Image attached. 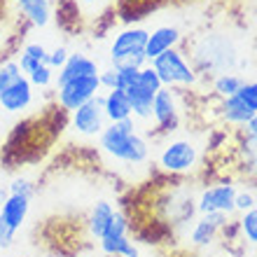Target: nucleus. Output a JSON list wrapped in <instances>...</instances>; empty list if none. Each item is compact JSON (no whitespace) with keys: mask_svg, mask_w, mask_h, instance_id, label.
I'll return each instance as SVG.
<instances>
[{"mask_svg":"<svg viewBox=\"0 0 257 257\" xmlns=\"http://www.w3.org/2000/svg\"><path fill=\"white\" fill-rule=\"evenodd\" d=\"M252 10H255V14H257V0H252Z\"/></svg>","mask_w":257,"mask_h":257,"instance_id":"37","label":"nucleus"},{"mask_svg":"<svg viewBox=\"0 0 257 257\" xmlns=\"http://www.w3.org/2000/svg\"><path fill=\"white\" fill-rule=\"evenodd\" d=\"M126 91V98L131 103V117L138 124H150L152 128V108H155V91L145 89L143 84H131Z\"/></svg>","mask_w":257,"mask_h":257,"instance_id":"12","label":"nucleus"},{"mask_svg":"<svg viewBox=\"0 0 257 257\" xmlns=\"http://www.w3.org/2000/svg\"><path fill=\"white\" fill-rule=\"evenodd\" d=\"M220 234H222V231L217 229L206 215H201L199 220L192 222L190 241H192V245H196V248H208V245H213V241H217Z\"/></svg>","mask_w":257,"mask_h":257,"instance_id":"20","label":"nucleus"},{"mask_svg":"<svg viewBox=\"0 0 257 257\" xmlns=\"http://www.w3.org/2000/svg\"><path fill=\"white\" fill-rule=\"evenodd\" d=\"M7 192H10V194H21V196L33 199L35 185L31 183L28 178H12V180H10V185H7Z\"/></svg>","mask_w":257,"mask_h":257,"instance_id":"28","label":"nucleus"},{"mask_svg":"<svg viewBox=\"0 0 257 257\" xmlns=\"http://www.w3.org/2000/svg\"><path fill=\"white\" fill-rule=\"evenodd\" d=\"M98 73H101V68H98V63L91 56L82 54V52H75V54H68V61L56 73L54 84L61 87V84H66L70 80H77V77H84V75H98Z\"/></svg>","mask_w":257,"mask_h":257,"instance_id":"11","label":"nucleus"},{"mask_svg":"<svg viewBox=\"0 0 257 257\" xmlns=\"http://www.w3.org/2000/svg\"><path fill=\"white\" fill-rule=\"evenodd\" d=\"M14 236H17V231L10 229V227H5V224L0 222V248H3V250L12 248V245H14Z\"/></svg>","mask_w":257,"mask_h":257,"instance_id":"33","label":"nucleus"},{"mask_svg":"<svg viewBox=\"0 0 257 257\" xmlns=\"http://www.w3.org/2000/svg\"><path fill=\"white\" fill-rule=\"evenodd\" d=\"M150 63L157 70L164 87H176L190 91V89H196L201 84V75L196 73V68L192 66V61L185 56V52L180 47L164 52Z\"/></svg>","mask_w":257,"mask_h":257,"instance_id":"4","label":"nucleus"},{"mask_svg":"<svg viewBox=\"0 0 257 257\" xmlns=\"http://www.w3.org/2000/svg\"><path fill=\"white\" fill-rule=\"evenodd\" d=\"M245 134H252V136H257V112H255V115H252V119H250V122H248V124H245Z\"/></svg>","mask_w":257,"mask_h":257,"instance_id":"34","label":"nucleus"},{"mask_svg":"<svg viewBox=\"0 0 257 257\" xmlns=\"http://www.w3.org/2000/svg\"><path fill=\"white\" fill-rule=\"evenodd\" d=\"M185 110H187V96L185 89L162 87L155 94V108H152V126L159 128L164 136L183 128Z\"/></svg>","mask_w":257,"mask_h":257,"instance_id":"5","label":"nucleus"},{"mask_svg":"<svg viewBox=\"0 0 257 257\" xmlns=\"http://www.w3.org/2000/svg\"><path fill=\"white\" fill-rule=\"evenodd\" d=\"M70 3L75 7V14H80L82 19H101L112 0H70Z\"/></svg>","mask_w":257,"mask_h":257,"instance_id":"22","label":"nucleus"},{"mask_svg":"<svg viewBox=\"0 0 257 257\" xmlns=\"http://www.w3.org/2000/svg\"><path fill=\"white\" fill-rule=\"evenodd\" d=\"M21 68L17 61H5L3 66H0V91H5L10 84H14V82L21 77Z\"/></svg>","mask_w":257,"mask_h":257,"instance_id":"26","label":"nucleus"},{"mask_svg":"<svg viewBox=\"0 0 257 257\" xmlns=\"http://www.w3.org/2000/svg\"><path fill=\"white\" fill-rule=\"evenodd\" d=\"M45 257H70V255H66V252H61V250H52V252H47Z\"/></svg>","mask_w":257,"mask_h":257,"instance_id":"36","label":"nucleus"},{"mask_svg":"<svg viewBox=\"0 0 257 257\" xmlns=\"http://www.w3.org/2000/svg\"><path fill=\"white\" fill-rule=\"evenodd\" d=\"M243 257H257V252H250V255H243Z\"/></svg>","mask_w":257,"mask_h":257,"instance_id":"38","label":"nucleus"},{"mask_svg":"<svg viewBox=\"0 0 257 257\" xmlns=\"http://www.w3.org/2000/svg\"><path fill=\"white\" fill-rule=\"evenodd\" d=\"M105 110H103V96L96 94L87 103H82L77 110L70 112V128L82 138H98L105 128Z\"/></svg>","mask_w":257,"mask_h":257,"instance_id":"6","label":"nucleus"},{"mask_svg":"<svg viewBox=\"0 0 257 257\" xmlns=\"http://www.w3.org/2000/svg\"><path fill=\"white\" fill-rule=\"evenodd\" d=\"M14 5L35 28H47L54 19V5L49 0H14Z\"/></svg>","mask_w":257,"mask_h":257,"instance_id":"16","label":"nucleus"},{"mask_svg":"<svg viewBox=\"0 0 257 257\" xmlns=\"http://www.w3.org/2000/svg\"><path fill=\"white\" fill-rule=\"evenodd\" d=\"M236 234H238V241H243L250 248H257V206L238 215Z\"/></svg>","mask_w":257,"mask_h":257,"instance_id":"21","label":"nucleus"},{"mask_svg":"<svg viewBox=\"0 0 257 257\" xmlns=\"http://www.w3.org/2000/svg\"><path fill=\"white\" fill-rule=\"evenodd\" d=\"M31 105H33V84L28 82L26 75H21L14 84L0 91V110H5L7 115H21Z\"/></svg>","mask_w":257,"mask_h":257,"instance_id":"9","label":"nucleus"},{"mask_svg":"<svg viewBox=\"0 0 257 257\" xmlns=\"http://www.w3.org/2000/svg\"><path fill=\"white\" fill-rule=\"evenodd\" d=\"M24 54L28 56H33L35 61H42V63H47V54H49V49L42 45V42H26L24 45V49H21Z\"/></svg>","mask_w":257,"mask_h":257,"instance_id":"31","label":"nucleus"},{"mask_svg":"<svg viewBox=\"0 0 257 257\" xmlns=\"http://www.w3.org/2000/svg\"><path fill=\"white\" fill-rule=\"evenodd\" d=\"M68 52L63 45H59V47H54V49H49V54H47V66L52 68V70H61L63 68V63L68 61Z\"/></svg>","mask_w":257,"mask_h":257,"instance_id":"29","label":"nucleus"},{"mask_svg":"<svg viewBox=\"0 0 257 257\" xmlns=\"http://www.w3.org/2000/svg\"><path fill=\"white\" fill-rule=\"evenodd\" d=\"M150 38V28L145 26H126L117 31L110 42V66L112 68H138L145 63V45Z\"/></svg>","mask_w":257,"mask_h":257,"instance_id":"3","label":"nucleus"},{"mask_svg":"<svg viewBox=\"0 0 257 257\" xmlns=\"http://www.w3.org/2000/svg\"><path fill=\"white\" fill-rule=\"evenodd\" d=\"M238 187L229 180H222V183H213L208 187H203L196 196V213L199 215H206V213H227V215H234V199H236Z\"/></svg>","mask_w":257,"mask_h":257,"instance_id":"7","label":"nucleus"},{"mask_svg":"<svg viewBox=\"0 0 257 257\" xmlns=\"http://www.w3.org/2000/svg\"><path fill=\"white\" fill-rule=\"evenodd\" d=\"M28 210H31V199L21 194H10L5 199V203L0 206V222L10 227V229L19 231L24 227L28 217Z\"/></svg>","mask_w":257,"mask_h":257,"instance_id":"14","label":"nucleus"},{"mask_svg":"<svg viewBox=\"0 0 257 257\" xmlns=\"http://www.w3.org/2000/svg\"><path fill=\"white\" fill-rule=\"evenodd\" d=\"M26 77H28V82H31L33 87L47 89V87H52V84H54V80H56V73H54V70H52V68L47 66V63H40V66L35 68L33 73H28Z\"/></svg>","mask_w":257,"mask_h":257,"instance_id":"23","label":"nucleus"},{"mask_svg":"<svg viewBox=\"0 0 257 257\" xmlns=\"http://www.w3.org/2000/svg\"><path fill=\"white\" fill-rule=\"evenodd\" d=\"M257 206V190L252 187H243V190L236 192V199H234V210H236L238 215L245 213V210H250Z\"/></svg>","mask_w":257,"mask_h":257,"instance_id":"25","label":"nucleus"},{"mask_svg":"<svg viewBox=\"0 0 257 257\" xmlns=\"http://www.w3.org/2000/svg\"><path fill=\"white\" fill-rule=\"evenodd\" d=\"M245 77L243 75H236V73H220V75H213L210 80V94L215 98H229V96H236L238 89L243 87Z\"/></svg>","mask_w":257,"mask_h":257,"instance_id":"19","label":"nucleus"},{"mask_svg":"<svg viewBox=\"0 0 257 257\" xmlns=\"http://www.w3.org/2000/svg\"><path fill=\"white\" fill-rule=\"evenodd\" d=\"M138 128H141V124L134 117L122 119V122H108L98 136V150L110 162L124 164L131 169L148 166L152 148Z\"/></svg>","mask_w":257,"mask_h":257,"instance_id":"1","label":"nucleus"},{"mask_svg":"<svg viewBox=\"0 0 257 257\" xmlns=\"http://www.w3.org/2000/svg\"><path fill=\"white\" fill-rule=\"evenodd\" d=\"M138 82V68H117V89H128Z\"/></svg>","mask_w":257,"mask_h":257,"instance_id":"30","label":"nucleus"},{"mask_svg":"<svg viewBox=\"0 0 257 257\" xmlns=\"http://www.w3.org/2000/svg\"><path fill=\"white\" fill-rule=\"evenodd\" d=\"M103 110H105V119L108 122H122L131 117V103L126 98V91L122 89H110L103 96Z\"/></svg>","mask_w":257,"mask_h":257,"instance_id":"17","label":"nucleus"},{"mask_svg":"<svg viewBox=\"0 0 257 257\" xmlns=\"http://www.w3.org/2000/svg\"><path fill=\"white\" fill-rule=\"evenodd\" d=\"M101 245V252L105 257H141L136 243L128 238V234L124 236H103L98 241Z\"/></svg>","mask_w":257,"mask_h":257,"instance_id":"18","label":"nucleus"},{"mask_svg":"<svg viewBox=\"0 0 257 257\" xmlns=\"http://www.w3.org/2000/svg\"><path fill=\"white\" fill-rule=\"evenodd\" d=\"M236 96L252 110V112H257V80H245L243 87L238 89Z\"/></svg>","mask_w":257,"mask_h":257,"instance_id":"27","label":"nucleus"},{"mask_svg":"<svg viewBox=\"0 0 257 257\" xmlns=\"http://www.w3.org/2000/svg\"><path fill=\"white\" fill-rule=\"evenodd\" d=\"M185 42L183 31L176 26V24H164V26H157L150 31L148 45H145V59L152 61L159 54L169 52V49H176Z\"/></svg>","mask_w":257,"mask_h":257,"instance_id":"10","label":"nucleus"},{"mask_svg":"<svg viewBox=\"0 0 257 257\" xmlns=\"http://www.w3.org/2000/svg\"><path fill=\"white\" fill-rule=\"evenodd\" d=\"M138 84H143L145 89H150V91H159V89L164 87L162 80H159V75H157V70L152 68V63H145V66L138 70Z\"/></svg>","mask_w":257,"mask_h":257,"instance_id":"24","label":"nucleus"},{"mask_svg":"<svg viewBox=\"0 0 257 257\" xmlns=\"http://www.w3.org/2000/svg\"><path fill=\"white\" fill-rule=\"evenodd\" d=\"M215 115L220 122H224L227 126H245L252 119V112L238 96H229V98H217V110Z\"/></svg>","mask_w":257,"mask_h":257,"instance_id":"13","label":"nucleus"},{"mask_svg":"<svg viewBox=\"0 0 257 257\" xmlns=\"http://www.w3.org/2000/svg\"><path fill=\"white\" fill-rule=\"evenodd\" d=\"M178 128L173 134L164 136V143L157 152V169L173 178L194 176L201 169L203 159V143L190 134H180Z\"/></svg>","mask_w":257,"mask_h":257,"instance_id":"2","label":"nucleus"},{"mask_svg":"<svg viewBox=\"0 0 257 257\" xmlns=\"http://www.w3.org/2000/svg\"><path fill=\"white\" fill-rule=\"evenodd\" d=\"M98 82H101V89H117V68H105L98 73Z\"/></svg>","mask_w":257,"mask_h":257,"instance_id":"32","label":"nucleus"},{"mask_svg":"<svg viewBox=\"0 0 257 257\" xmlns=\"http://www.w3.org/2000/svg\"><path fill=\"white\" fill-rule=\"evenodd\" d=\"M112 215H115V206L105 199H98V201L91 206L87 215V231L91 241H101L108 231L110 222H112Z\"/></svg>","mask_w":257,"mask_h":257,"instance_id":"15","label":"nucleus"},{"mask_svg":"<svg viewBox=\"0 0 257 257\" xmlns=\"http://www.w3.org/2000/svg\"><path fill=\"white\" fill-rule=\"evenodd\" d=\"M101 91V82H98V75H84V77H77V80H70L61 87H56V105L66 112H73L87 103L89 98H94L96 94Z\"/></svg>","mask_w":257,"mask_h":257,"instance_id":"8","label":"nucleus"},{"mask_svg":"<svg viewBox=\"0 0 257 257\" xmlns=\"http://www.w3.org/2000/svg\"><path fill=\"white\" fill-rule=\"evenodd\" d=\"M7 196H10V192H7V187H3V185H0V206L5 203V199H7Z\"/></svg>","mask_w":257,"mask_h":257,"instance_id":"35","label":"nucleus"}]
</instances>
